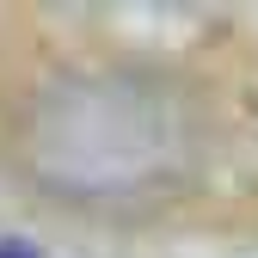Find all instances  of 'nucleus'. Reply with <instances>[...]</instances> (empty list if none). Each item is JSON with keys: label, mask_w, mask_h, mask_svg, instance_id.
<instances>
[{"label": "nucleus", "mask_w": 258, "mask_h": 258, "mask_svg": "<svg viewBox=\"0 0 258 258\" xmlns=\"http://www.w3.org/2000/svg\"><path fill=\"white\" fill-rule=\"evenodd\" d=\"M190 160V117L136 74L61 80L31 117V166L74 197H129L172 184Z\"/></svg>", "instance_id": "f257e3e1"}, {"label": "nucleus", "mask_w": 258, "mask_h": 258, "mask_svg": "<svg viewBox=\"0 0 258 258\" xmlns=\"http://www.w3.org/2000/svg\"><path fill=\"white\" fill-rule=\"evenodd\" d=\"M0 258H43L31 240H0Z\"/></svg>", "instance_id": "f03ea898"}]
</instances>
